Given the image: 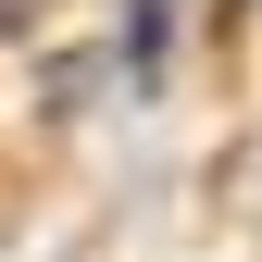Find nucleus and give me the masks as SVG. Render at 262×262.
<instances>
[{
    "instance_id": "1",
    "label": "nucleus",
    "mask_w": 262,
    "mask_h": 262,
    "mask_svg": "<svg viewBox=\"0 0 262 262\" xmlns=\"http://www.w3.org/2000/svg\"><path fill=\"white\" fill-rule=\"evenodd\" d=\"M225 13H237V0H225Z\"/></svg>"
}]
</instances>
